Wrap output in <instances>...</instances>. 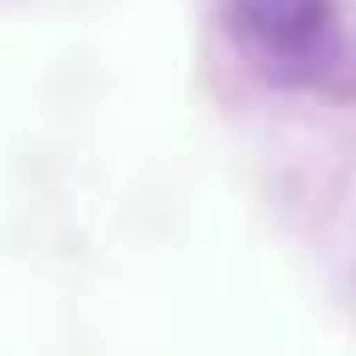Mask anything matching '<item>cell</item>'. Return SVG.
I'll use <instances>...</instances> for the list:
<instances>
[{
    "label": "cell",
    "mask_w": 356,
    "mask_h": 356,
    "mask_svg": "<svg viewBox=\"0 0 356 356\" xmlns=\"http://www.w3.org/2000/svg\"><path fill=\"white\" fill-rule=\"evenodd\" d=\"M232 13L267 60H309L332 24L327 0H232Z\"/></svg>",
    "instance_id": "cell-1"
}]
</instances>
